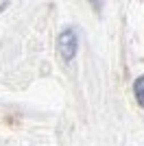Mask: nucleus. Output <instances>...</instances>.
Returning a JSON list of instances; mask_svg holds the SVG:
<instances>
[{"label": "nucleus", "mask_w": 144, "mask_h": 146, "mask_svg": "<svg viewBox=\"0 0 144 146\" xmlns=\"http://www.w3.org/2000/svg\"><path fill=\"white\" fill-rule=\"evenodd\" d=\"M133 92H135L138 105L144 107V76H138V79H135V83H133Z\"/></svg>", "instance_id": "2"}, {"label": "nucleus", "mask_w": 144, "mask_h": 146, "mask_svg": "<svg viewBox=\"0 0 144 146\" xmlns=\"http://www.w3.org/2000/svg\"><path fill=\"white\" fill-rule=\"evenodd\" d=\"M77 48H79V37L74 33V29H63L57 37V52L61 55V59L72 61L77 55Z\"/></svg>", "instance_id": "1"}, {"label": "nucleus", "mask_w": 144, "mask_h": 146, "mask_svg": "<svg viewBox=\"0 0 144 146\" xmlns=\"http://www.w3.org/2000/svg\"><path fill=\"white\" fill-rule=\"evenodd\" d=\"M92 2H94V7H101V2H98V0H92Z\"/></svg>", "instance_id": "3"}]
</instances>
